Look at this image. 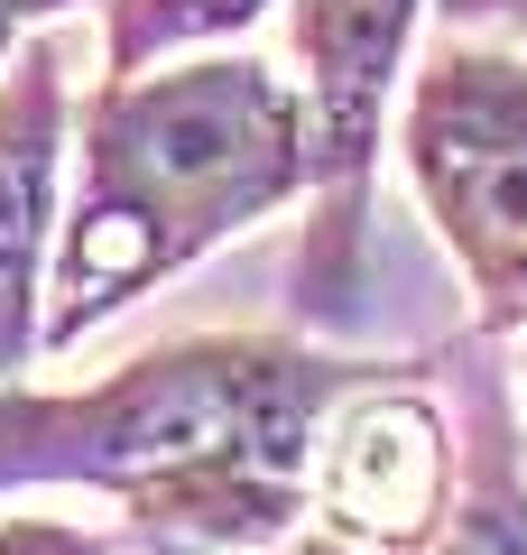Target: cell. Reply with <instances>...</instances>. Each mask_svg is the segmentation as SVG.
Masks as SVG:
<instances>
[{"instance_id":"5b68a950","label":"cell","mask_w":527,"mask_h":555,"mask_svg":"<svg viewBox=\"0 0 527 555\" xmlns=\"http://www.w3.org/2000/svg\"><path fill=\"white\" fill-rule=\"evenodd\" d=\"M453 481H463V426L426 389V361H361V379L314 426L306 518L351 555H398L445 518Z\"/></svg>"},{"instance_id":"4fadbf2b","label":"cell","mask_w":527,"mask_h":555,"mask_svg":"<svg viewBox=\"0 0 527 555\" xmlns=\"http://www.w3.org/2000/svg\"><path fill=\"white\" fill-rule=\"evenodd\" d=\"M65 10H83V0H28V28H38V20H65Z\"/></svg>"},{"instance_id":"9c48e42d","label":"cell","mask_w":527,"mask_h":555,"mask_svg":"<svg viewBox=\"0 0 527 555\" xmlns=\"http://www.w3.org/2000/svg\"><path fill=\"white\" fill-rule=\"evenodd\" d=\"M0 555H120V537L83 528V518H28V509H10V518H0Z\"/></svg>"},{"instance_id":"6da1fadb","label":"cell","mask_w":527,"mask_h":555,"mask_svg":"<svg viewBox=\"0 0 527 555\" xmlns=\"http://www.w3.org/2000/svg\"><path fill=\"white\" fill-rule=\"evenodd\" d=\"M75 185L47 269V352H75L232 232L306 204V102L296 75L232 47L102 75L75 102Z\"/></svg>"},{"instance_id":"ba28073f","label":"cell","mask_w":527,"mask_h":555,"mask_svg":"<svg viewBox=\"0 0 527 555\" xmlns=\"http://www.w3.org/2000/svg\"><path fill=\"white\" fill-rule=\"evenodd\" d=\"M278 0H102V75H139L157 56H195L259 28Z\"/></svg>"},{"instance_id":"3957f363","label":"cell","mask_w":527,"mask_h":555,"mask_svg":"<svg viewBox=\"0 0 527 555\" xmlns=\"http://www.w3.org/2000/svg\"><path fill=\"white\" fill-rule=\"evenodd\" d=\"M435 0H287V56L306 102V241H296V324L343 334L371 278V195L389 149V102Z\"/></svg>"},{"instance_id":"277c9868","label":"cell","mask_w":527,"mask_h":555,"mask_svg":"<svg viewBox=\"0 0 527 555\" xmlns=\"http://www.w3.org/2000/svg\"><path fill=\"white\" fill-rule=\"evenodd\" d=\"M398 158L490 343L527 334V56L453 28L408 75Z\"/></svg>"},{"instance_id":"30bf717a","label":"cell","mask_w":527,"mask_h":555,"mask_svg":"<svg viewBox=\"0 0 527 555\" xmlns=\"http://www.w3.org/2000/svg\"><path fill=\"white\" fill-rule=\"evenodd\" d=\"M435 10H445V28H490L500 20V28L527 38V0H435Z\"/></svg>"},{"instance_id":"8992f818","label":"cell","mask_w":527,"mask_h":555,"mask_svg":"<svg viewBox=\"0 0 527 555\" xmlns=\"http://www.w3.org/2000/svg\"><path fill=\"white\" fill-rule=\"evenodd\" d=\"M65 139H75L65 56L47 38H28V56L0 65V379H20L47 352V269H56V214H65Z\"/></svg>"},{"instance_id":"7a4b0ae2","label":"cell","mask_w":527,"mask_h":555,"mask_svg":"<svg viewBox=\"0 0 527 555\" xmlns=\"http://www.w3.org/2000/svg\"><path fill=\"white\" fill-rule=\"evenodd\" d=\"M306 416L296 334H185L83 389L0 379V500L102 491L139 555H185L259 509Z\"/></svg>"},{"instance_id":"52a82bcc","label":"cell","mask_w":527,"mask_h":555,"mask_svg":"<svg viewBox=\"0 0 527 555\" xmlns=\"http://www.w3.org/2000/svg\"><path fill=\"white\" fill-rule=\"evenodd\" d=\"M453 426H463V481L445 518L398 555H527V436L509 408V379L490 352H453Z\"/></svg>"},{"instance_id":"8fae6325","label":"cell","mask_w":527,"mask_h":555,"mask_svg":"<svg viewBox=\"0 0 527 555\" xmlns=\"http://www.w3.org/2000/svg\"><path fill=\"white\" fill-rule=\"evenodd\" d=\"M259 555H351L333 528H296V537H278V546H259Z\"/></svg>"},{"instance_id":"7c38bea8","label":"cell","mask_w":527,"mask_h":555,"mask_svg":"<svg viewBox=\"0 0 527 555\" xmlns=\"http://www.w3.org/2000/svg\"><path fill=\"white\" fill-rule=\"evenodd\" d=\"M20 38H28V0H0V65L20 56Z\"/></svg>"}]
</instances>
